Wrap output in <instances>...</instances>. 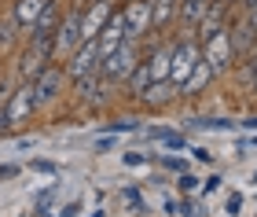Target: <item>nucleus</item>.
<instances>
[{"label": "nucleus", "mask_w": 257, "mask_h": 217, "mask_svg": "<svg viewBox=\"0 0 257 217\" xmlns=\"http://www.w3.org/2000/svg\"><path fill=\"white\" fill-rule=\"evenodd\" d=\"M140 59H144L140 41H121L118 48L99 63V77H103V81H110V85H125L128 77H133V70H136Z\"/></svg>", "instance_id": "nucleus-1"}, {"label": "nucleus", "mask_w": 257, "mask_h": 217, "mask_svg": "<svg viewBox=\"0 0 257 217\" xmlns=\"http://www.w3.org/2000/svg\"><path fill=\"white\" fill-rule=\"evenodd\" d=\"M85 4H74L70 11H63L59 19V30H55V59H66V55H74L81 48V41H85Z\"/></svg>", "instance_id": "nucleus-2"}, {"label": "nucleus", "mask_w": 257, "mask_h": 217, "mask_svg": "<svg viewBox=\"0 0 257 217\" xmlns=\"http://www.w3.org/2000/svg\"><path fill=\"white\" fill-rule=\"evenodd\" d=\"M202 63V44L195 37H173V66H169V81L184 88V81L191 77V70Z\"/></svg>", "instance_id": "nucleus-3"}, {"label": "nucleus", "mask_w": 257, "mask_h": 217, "mask_svg": "<svg viewBox=\"0 0 257 217\" xmlns=\"http://www.w3.org/2000/svg\"><path fill=\"white\" fill-rule=\"evenodd\" d=\"M63 85H66V70H63V63H52V66H44V70L30 81V88H33V103H37V111L41 107H52L55 99L63 96Z\"/></svg>", "instance_id": "nucleus-4"}, {"label": "nucleus", "mask_w": 257, "mask_h": 217, "mask_svg": "<svg viewBox=\"0 0 257 217\" xmlns=\"http://www.w3.org/2000/svg\"><path fill=\"white\" fill-rule=\"evenodd\" d=\"M99 63H103V55H99V41H96V37L81 41V48H77L74 55H66V59H63L66 81H77V77H85V74H96V70H99Z\"/></svg>", "instance_id": "nucleus-5"}, {"label": "nucleus", "mask_w": 257, "mask_h": 217, "mask_svg": "<svg viewBox=\"0 0 257 217\" xmlns=\"http://www.w3.org/2000/svg\"><path fill=\"white\" fill-rule=\"evenodd\" d=\"M52 63H55V44L52 41L48 44H26L22 55H19V63H15V77L19 81H33V77Z\"/></svg>", "instance_id": "nucleus-6"}, {"label": "nucleus", "mask_w": 257, "mask_h": 217, "mask_svg": "<svg viewBox=\"0 0 257 217\" xmlns=\"http://www.w3.org/2000/svg\"><path fill=\"white\" fill-rule=\"evenodd\" d=\"M121 11L125 19V41H140L144 44L151 37V0H128Z\"/></svg>", "instance_id": "nucleus-7"}, {"label": "nucleus", "mask_w": 257, "mask_h": 217, "mask_svg": "<svg viewBox=\"0 0 257 217\" xmlns=\"http://www.w3.org/2000/svg\"><path fill=\"white\" fill-rule=\"evenodd\" d=\"M202 63H206L213 74H224V70H231V66H235V52H231L228 30H220L217 37L202 41Z\"/></svg>", "instance_id": "nucleus-8"}, {"label": "nucleus", "mask_w": 257, "mask_h": 217, "mask_svg": "<svg viewBox=\"0 0 257 217\" xmlns=\"http://www.w3.org/2000/svg\"><path fill=\"white\" fill-rule=\"evenodd\" d=\"M70 85H74V99H77V103H88V107H99L103 99L110 96V88H118V85L103 81V77H99V70H96V74L77 77V81H70Z\"/></svg>", "instance_id": "nucleus-9"}, {"label": "nucleus", "mask_w": 257, "mask_h": 217, "mask_svg": "<svg viewBox=\"0 0 257 217\" xmlns=\"http://www.w3.org/2000/svg\"><path fill=\"white\" fill-rule=\"evenodd\" d=\"M213 4H217V0H180L177 19H173V30H177V37H191L195 26L202 22V15H206Z\"/></svg>", "instance_id": "nucleus-10"}, {"label": "nucleus", "mask_w": 257, "mask_h": 217, "mask_svg": "<svg viewBox=\"0 0 257 217\" xmlns=\"http://www.w3.org/2000/svg\"><path fill=\"white\" fill-rule=\"evenodd\" d=\"M4 111H8L11 125H22V122H30L33 114H37V103H33V88H30V81H19V85H15V92H11V99L4 103Z\"/></svg>", "instance_id": "nucleus-11"}, {"label": "nucleus", "mask_w": 257, "mask_h": 217, "mask_svg": "<svg viewBox=\"0 0 257 217\" xmlns=\"http://www.w3.org/2000/svg\"><path fill=\"white\" fill-rule=\"evenodd\" d=\"M136 99H140V103H144L147 111H166V107H173V103L180 99V88L166 77V81H151Z\"/></svg>", "instance_id": "nucleus-12"}, {"label": "nucleus", "mask_w": 257, "mask_h": 217, "mask_svg": "<svg viewBox=\"0 0 257 217\" xmlns=\"http://www.w3.org/2000/svg\"><path fill=\"white\" fill-rule=\"evenodd\" d=\"M228 41H231V52H235V63H242L253 52V44H257V30L242 15L239 19H228Z\"/></svg>", "instance_id": "nucleus-13"}, {"label": "nucleus", "mask_w": 257, "mask_h": 217, "mask_svg": "<svg viewBox=\"0 0 257 217\" xmlns=\"http://www.w3.org/2000/svg\"><path fill=\"white\" fill-rule=\"evenodd\" d=\"M228 19H231V8H228V4H213V8H209L206 15H202V22L195 26L191 37H195L198 44L209 41V37H217L220 30H228Z\"/></svg>", "instance_id": "nucleus-14"}, {"label": "nucleus", "mask_w": 257, "mask_h": 217, "mask_svg": "<svg viewBox=\"0 0 257 217\" xmlns=\"http://www.w3.org/2000/svg\"><path fill=\"white\" fill-rule=\"evenodd\" d=\"M59 19H63V11H59V4H52L44 15L33 22V26L26 30V44H55V30H59Z\"/></svg>", "instance_id": "nucleus-15"}, {"label": "nucleus", "mask_w": 257, "mask_h": 217, "mask_svg": "<svg viewBox=\"0 0 257 217\" xmlns=\"http://www.w3.org/2000/svg\"><path fill=\"white\" fill-rule=\"evenodd\" d=\"M114 11H118V8H114L110 0H88V4H85V22H81V26H85V41L99 37V30L110 22Z\"/></svg>", "instance_id": "nucleus-16"}, {"label": "nucleus", "mask_w": 257, "mask_h": 217, "mask_svg": "<svg viewBox=\"0 0 257 217\" xmlns=\"http://www.w3.org/2000/svg\"><path fill=\"white\" fill-rule=\"evenodd\" d=\"M96 41H99V55H103V59H107V55L125 41V19H121V11H114V15H110V22L99 30Z\"/></svg>", "instance_id": "nucleus-17"}, {"label": "nucleus", "mask_w": 257, "mask_h": 217, "mask_svg": "<svg viewBox=\"0 0 257 217\" xmlns=\"http://www.w3.org/2000/svg\"><path fill=\"white\" fill-rule=\"evenodd\" d=\"M52 4H55V0H15V4H11V15H15V22H19L22 30H30Z\"/></svg>", "instance_id": "nucleus-18"}, {"label": "nucleus", "mask_w": 257, "mask_h": 217, "mask_svg": "<svg viewBox=\"0 0 257 217\" xmlns=\"http://www.w3.org/2000/svg\"><path fill=\"white\" fill-rule=\"evenodd\" d=\"M177 8H180V0H151V33L169 30L173 19H177Z\"/></svg>", "instance_id": "nucleus-19"}, {"label": "nucleus", "mask_w": 257, "mask_h": 217, "mask_svg": "<svg viewBox=\"0 0 257 217\" xmlns=\"http://www.w3.org/2000/svg\"><path fill=\"white\" fill-rule=\"evenodd\" d=\"M213 77H217V74L209 70L206 63H198L195 70H191V77H188V81H184V88H180V99H195V96H202L206 88L213 85Z\"/></svg>", "instance_id": "nucleus-20"}, {"label": "nucleus", "mask_w": 257, "mask_h": 217, "mask_svg": "<svg viewBox=\"0 0 257 217\" xmlns=\"http://www.w3.org/2000/svg\"><path fill=\"white\" fill-rule=\"evenodd\" d=\"M180 125H184V129H206V133H231L239 122L220 118V114H209V118H184Z\"/></svg>", "instance_id": "nucleus-21"}, {"label": "nucleus", "mask_w": 257, "mask_h": 217, "mask_svg": "<svg viewBox=\"0 0 257 217\" xmlns=\"http://www.w3.org/2000/svg\"><path fill=\"white\" fill-rule=\"evenodd\" d=\"M151 81H155V77H151V63H147V55H144V59L136 63V70H133V77H128V81H125V88H128V96L136 99V96L144 92V88H147Z\"/></svg>", "instance_id": "nucleus-22"}, {"label": "nucleus", "mask_w": 257, "mask_h": 217, "mask_svg": "<svg viewBox=\"0 0 257 217\" xmlns=\"http://www.w3.org/2000/svg\"><path fill=\"white\" fill-rule=\"evenodd\" d=\"M19 30H22V26L15 22V15H11V11H8V15L0 19V55L15 48V41H19Z\"/></svg>", "instance_id": "nucleus-23"}, {"label": "nucleus", "mask_w": 257, "mask_h": 217, "mask_svg": "<svg viewBox=\"0 0 257 217\" xmlns=\"http://www.w3.org/2000/svg\"><path fill=\"white\" fill-rule=\"evenodd\" d=\"M140 125H144V122H140L136 114H128V118H110L103 129H107V133H140Z\"/></svg>", "instance_id": "nucleus-24"}, {"label": "nucleus", "mask_w": 257, "mask_h": 217, "mask_svg": "<svg viewBox=\"0 0 257 217\" xmlns=\"http://www.w3.org/2000/svg\"><path fill=\"white\" fill-rule=\"evenodd\" d=\"M147 162H158L162 169H169V173H188V162L177 155H158V158H147Z\"/></svg>", "instance_id": "nucleus-25"}, {"label": "nucleus", "mask_w": 257, "mask_h": 217, "mask_svg": "<svg viewBox=\"0 0 257 217\" xmlns=\"http://www.w3.org/2000/svg\"><path fill=\"white\" fill-rule=\"evenodd\" d=\"M121 199H125V202H128V206H133L136 213H147V206H144V195H140V188H136V184H128V188L121 191Z\"/></svg>", "instance_id": "nucleus-26"}, {"label": "nucleus", "mask_w": 257, "mask_h": 217, "mask_svg": "<svg viewBox=\"0 0 257 217\" xmlns=\"http://www.w3.org/2000/svg\"><path fill=\"white\" fill-rule=\"evenodd\" d=\"M198 184H202V180H198V177L191 173V169H188V173H180V177H177V188L184 191V195H191V191H198Z\"/></svg>", "instance_id": "nucleus-27"}, {"label": "nucleus", "mask_w": 257, "mask_h": 217, "mask_svg": "<svg viewBox=\"0 0 257 217\" xmlns=\"http://www.w3.org/2000/svg\"><path fill=\"white\" fill-rule=\"evenodd\" d=\"M158 144H162V147H169V151H184V147H188V136H180V133H166Z\"/></svg>", "instance_id": "nucleus-28"}, {"label": "nucleus", "mask_w": 257, "mask_h": 217, "mask_svg": "<svg viewBox=\"0 0 257 217\" xmlns=\"http://www.w3.org/2000/svg\"><path fill=\"white\" fill-rule=\"evenodd\" d=\"M30 169H37V173H59V166L48 162V158H30Z\"/></svg>", "instance_id": "nucleus-29"}, {"label": "nucleus", "mask_w": 257, "mask_h": 217, "mask_svg": "<svg viewBox=\"0 0 257 217\" xmlns=\"http://www.w3.org/2000/svg\"><path fill=\"white\" fill-rule=\"evenodd\" d=\"M15 85H19V81H11V77H0V107H4L8 99H11V92H15Z\"/></svg>", "instance_id": "nucleus-30"}, {"label": "nucleus", "mask_w": 257, "mask_h": 217, "mask_svg": "<svg viewBox=\"0 0 257 217\" xmlns=\"http://www.w3.org/2000/svg\"><path fill=\"white\" fill-rule=\"evenodd\" d=\"M121 166H147V155H140V151H125V155H121Z\"/></svg>", "instance_id": "nucleus-31"}, {"label": "nucleus", "mask_w": 257, "mask_h": 217, "mask_svg": "<svg viewBox=\"0 0 257 217\" xmlns=\"http://www.w3.org/2000/svg\"><path fill=\"white\" fill-rule=\"evenodd\" d=\"M177 213H180V217H198V210H195V202H191L188 195H184V202H177Z\"/></svg>", "instance_id": "nucleus-32"}, {"label": "nucleus", "mask_w": 257, "mask_h": 217, "mask_svg": "<svg viewBox=\"0 0 257 217\" xmlns=\"http://www.w3.org/2000/svg\"><path fill=\"white\" fill-rule=\"evenodd\" d=\"M239 8H242V19H246L250 26L257 30V4H239Z\"/></svg>", "instance_id": "nucleus-33"}, {"label": "nucleus", "mask_w": 257, "mask_h": 217, "mask_svg": "<svg viewBox=\"0 0 257 217\" xmlns=\"http://www.w3.org/2000/svg\"><path fill=\"white\" fill-rule=\"evenodd\" d=\"M11 177H19V166L15 162H0V180H11Z\"/></svg>", "instance_id": "nucleus-34"}, {"label": "nucleus", "mask_w": 257, "mask_h": 217, "mask_svg": "<svg viewBox=\"0 0 257 217\" xmlns=\"http://www.w3.org/2000/svg\"><path fill=\"white\" fill-rule=\"evenodd\" d=\"M220 184H224V177H220V173H213V177H206V180H202V191H217Z\"/></svg>", "instance_id": "nucleus-35"}, {"label": "nucleus", "mask_w": 257, "mask_h": 217, "mask_svg": "<svg viewBox=\"0 0 257 217\" xmlns=\"http://www.w3.org/2000/svg\"><path fill=\"white\" fill-rule=\"evenodd\" d=\"M224 210H228L231 217H235V213L242 210V195H228V206H224Z\"/></svg>", "instance_id": "nucleus-36"}, {"label": "nucleus", "mask_w": 257, "mask_h": 217, "mask_svg": "<svg viewBox=\"0 0 257 217\" xmlns=\"http://www.w3.org/2000/svg\"><path fill=\"white\" fill-rule=\"evenodd\" d=\"M77 213H81V202H77V199H74V202H66V206L59 210V217H77Z\"/></svg>", "instance_id": "nucleus-37"}, {"label": "nucleus", "mask_w": 257, "mask_h": 217, "mask_svg": "<svg viewBox=\"0 0 257 217\" xmlns=\"http://www.w3.org/2000/svg\"><path fill=\"white\" fill-rule=\"evenodd\" d=\"M110 147H114V136H99L96 140V151H110Z\"/></svg>", "instance_id": "nucleus-38"}, {"label": "nucleus", "mask_w": 257, "mask_h": 217, "mask_svg": "<svg viewBox=\"0 0 257 217\" xmlns=\"http://www.w3.org/2000/svg\"><path fill=\"white\" fill-rule=\"evenodd\" d=\"M191 155L198 158V162H209V158H213V155H209V151H206V147H191Z\"/></svg>", "instance_id": "nucleus-39"}, {"label": "nucleus", "mask_w": 257, "mask_h": 217, "mask_svg": "<svg viewBox=\"0 0 257 217\" xmlns=\"http://www.w3.org/2000/svg\"><path fill=\"white\" fill-rule=\"evenodd\" d=\"M239 125H242V129H250V133H257V114H250V118H242Z\"/></svg>", "instance_id": "nucleus-40"}, {"label": "nucleus", "mask_w": 257, "mask_h": 217, "mask_svg": "<svg viewBox=\"0 0 257 217\" xmlns=\"http://www.w3.org/2000/svg\"><path fill=\"white\" fill-rule=\"evenodd\" d=\"M217 4H228V8H239L242 0H217Z\"/></svg>", "instance_id": "nucleus-41"}, {"label": "nucleus", "mask_w": 257, "mask_h": 217, "mask_svg": "<svg viewBox=\"0 0 257 217\" xmlns=\"http://www.w3.org/2000/svg\"><path fill=\"white\" fill-rule=\"evenodd\" d=\"M246 59H250V63H257V44H253V52L246 55Z\"/></svg>", "instance_id": "nucleus-42"}, {"label": "nucleus", "mask_w": 257, "mask_h": 217, "mask_svg": "<svg viewBox=\"0 0 257 217\" xmlns=\"http://www.w3.org/2000/svg\"><path fill=\"white\" fill-rule=\"evenodd\" d=\"M250 88H253V92H257V74H253V81H250Z\"/></svg>", "instance_id": "nucleus-43"}, {"label": "nucleus", "mask_w": 257, "mask_h": 217, "mask_svg": "<svg viewBox=\"0 0 257 217\" xmlns=\"http://www.w3.org/2000/svg\"><path fill=\"white\" fill-rule=\"evenodd\" d=\"M92 217H107V213H103V210H96V213H92Z\"/></svg>", "instance_id": "nucleus-44"}, {"label": "nucleus", "mask_w": 257, "mask_h": 217, "mask_svg": "<svg viewBox=\"0 0 257 217\" xmlns=\"http://www.w3.org/2000/svg\"><path fill=\"white\" fill-rule=\"evenodd\" d=\"M250 147H257V136H253V140H250Z\"/></svg>", "instance_id": "nucleus-45"}, {"label": "nucleus", "mask_w": 257, "mask_h": 217, "mask_svg": "<svg viewBox=\"0 0 257 217\" xmlns=\"http://www.w3.org/2000/svg\"><path fill=\"white\" fill-rule=\"evenodd\" d=\"M242 4H257V0H242Z\"/></svg>", "instance_id": "nucleus-46"}, {"label": "nucleus", "mask_w": 257, "mask_h": 217, "mask_svg": "<svg viewBox=\"0 0 257 217\" xmlns=\"http://www.w3.org/2000/svg\"><path fill=\"white\" fill-rule=\"evenodd\" d=\"M81 4H88V0H81Z\"/></svg>", "instance_id": "nucleus-47"}]
</instances>
